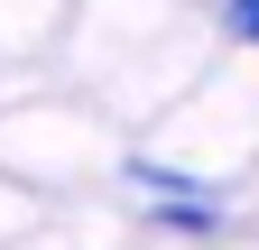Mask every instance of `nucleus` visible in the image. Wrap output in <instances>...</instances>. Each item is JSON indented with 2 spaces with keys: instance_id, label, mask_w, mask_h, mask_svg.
Here are the masks:
<instances>
[{
  "instance_id": "nucleus-1",
  "label": "nucleus",
  "mask_w": 259,
  "mask_h": 250,
  "mask_svg": "<svg viewBox=\"0 0 259 250\" xmlns=\"http://www.w3.org/2000/svg\"><path fill=\"white\" fill-rule=\"evenodd\" d=\"M222 28H232L241 47H259V0H222Z\"/></svg>"
}]
</instances>
